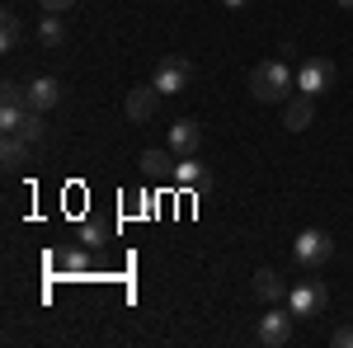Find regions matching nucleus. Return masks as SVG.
Instances as JSON below:
<instances>
[{"label": "nucleus", "mask_w": 353, "mask_h": 348, "mask_svg": "<svg viewBox=\"0 0 353 348\" xmlns=\"http://www.w3.org/2000/svg\"><path fill=\"white\" fill-rule=\"evenodd\" d=\"M250 94L259 104H288L292 99V66L283 57H269L250 71Z\"/></svg>", "instance_id": "nucleus-1"}, {"label": "nucleus", "mask_w": 353, "mask_h": 348, "mask_svg": "<svg viewBox=\"0 0 353 348\" xmlns=\"http://www.w3.org/2000/svg\"><path fill=\"white\" fill-rule=\"evenodd\" d=\"M28 113H33V108H28V85L5 81L0 85V132H19Z\"/></svg>", "instance_id": "nucleus-2"}, {"label": "nucleus", "mask_w": 353, "mask_h": 348, "mask_svg": "<svg viewBox=\"0 0 353 348\" xmlns=\"http://www.w3.org/2000/svg\"><path fill=\"white\" fill-rule=\"evenodd\" d=\"M330 254H334V240H330L321 226H306L297 240H292V259H297L301 268H321V264H330Z\"/></svg>", "instance_id": "nucleus-3"}, {"label": "nucleus", "mask_w": 353, "mask_h": 348, "mask_svg": "<svg viewBox=\"0 0 353 348\" xmlns=\"http://www.w3.org/2000/svg\"><path fill=\"white\" fill-rule=\"evenodd\" d=\"M292 320H297V316H292L288 306H269V311L259 316V325H254V339L264 348H283L292 339Z\"/></svg>", "instance_id": "nucleus-4"}, {"label": "nucleus", "mask_w": 353, "mask_h": 348, "mask_svg": "<svg viewBox=\"0 0 353 348\" xmlns=\"http://www.w3.org/2000/svg\"><path fill=\"white\" fill-rule=\"evenodd\" d=\"M330 85H334V61H330V57H306V61L297 66V90L301 94L321 99Z\"/></svg>", "instance_id": "nucleus-5"}, {"label": "nucleus", "mask_w": 353, "mask_h": 348, "mask_svg": "<svg viewBox=\"0 0 353 348\" xmlns=\"http://www.w3.org/2000/svg\"><path fill=\"white\" fill-rule=\"evenodd\" d=\"M288 311H292L297 320H316V316L325 311V287H321V283H297V287H288Z\"/></svg>", "instance_id": "nucleus-6"}, {"label": "nucleus", "mask_w": 353, "mask_h": 348, "mask_svg": "<svg viewBox=\"0 0 353 348\" xmlns=\"http://www.w3.org/2000/svg\"><path fill=\"white\" fill-rule=\"evenodd\" d=\"M189 81H193V66L184 57H161V66H156V76H151V85H156L161 94H179V90H189Z\"/></svg>", "instance_id": "nucleus-7"}, {"label": "nucleus", "mask_w": 353, "mask_h": 348, "mask_svg": "<svg viewBox=\"0 0 353 348\" xmlns=\"http://www.w3.org/2000/svg\"><path fill=\"white\" fill-rule=\"evenodd\" d=\"M198 146H203V127L193 118H174L170 123V151L174 156H198Z\"/></svg>", "instance_id": "nucleus-8"}, {"label": "nucleus", "mask_w": 353, "mask_h": 348, "mask_svg": "<svg viewBox=\"0 0 353 348\" xmlns=\"http://www.w3.org/2000/svg\"><path fill=\"white\" fill-rule=\"evenodd\" d=\"M61 104V81L57 76H33L28 81V108H38V113H48V108Z\"/></svg>", "instance_id": "nucleus-9"}, {"label": "nucleus", "mask_w": 353, "mask_h": 348, "mask_svg": "<svg viewBox=\"0 0 353 348\" xmlns=\"http://www.w3.org/2000/svg\"><path fill=\"white\" fill-rule=\"evenodd\" d=\"M311 118H316V104H311V94H301V90H297V99L283 104V127L301 132V127H311Z\"/></svg>", "instance_id": "nucleus-10"}, {"label": "nucleus", "mask_w": 353, "mask_h": 348, "mask_svg": "<svg viewBox=\"0 0 353 348\" xmlns=\"http://www.w3.org/2000/svg\"><path fill=\"white\" fill-rule=\"evenodd\" d=\"M156 99H161L156 85H137L132 94H128V118H132V123H146V118L156 113Z\"/></svg>", "instance_id": "nucleus-11"}, {"label": "nucleus", "mask_w": 353, "mask_h": 348, "mask_svg": "<svg viewBox=\"0 0 353 348\" xmlns=\"http://www.w3.org/2000/svg\"><path fill=\"white\" fill-rule=\"evenodd\" d=\"M174 184L179 188H203L208 184V165L198 161V156H179V161H174Z\"/></svg>", "instance_id": "nucleus-12"}, {"label": "nucleus", "mask_w": 353, "mask_h": 348, "mask_svg": "<svg viewBox=\"0 0 353 348\" xmlns=\"http://www.w3.org/2000/svg\"><path fill=\"white\" fill-rule=\"evenodd\" d=\"M0 161H5V174H19L28 165V141L14 132H5V146H0Z\"/></svg>", "instance_id": "nucleus-13"}, {"label": "nucleus", "mask_w": 353, "mask_h": 348, "mask_svg": "<svg viewBox=\"0 0 353 348\" xmlns=\"http://www.w3.org/2000/svg\"><path fill=\"white\" fill-rule=\"evenodd\" d=\"M254 296L273 306V301H288V287H283V278H278L273 268H259V273H254Z\"/></svg>", "instance_id": "nucleus-14"}, {"label": "nucleus", "mask_w": 353, "mask_h": 348, "mask_svg": "<svg viewBox=\"0 0 353 348\" xmlns=\"http://www.w3.org/2000/svg\"><path fill=\"white\" fill-rule=\"evenodd\" d=\"M174 151H141V174L146 179H174Z\"/></svg>", "instance_id": "nucleus-15"}, {"label": "nucleus", "mask_w": 353, "mask_h": 348, "mask_svg": "<svg viewBox=\"0 0 353 348\" xmlns=\"http://www.w3.org/2000/svg\"><path fill=\"white\" fill-rule=\"evenodd\" d=\"M104 240H113V226L104 221V216H90L81 226V245H90V249H99Z\"/></svg>", "instance_id": "nucleus-16"}, {"label": "nucleus", "mask_w": 353, "mask_h": 348, "mask_svg": "<svg viewBox=\"0 0 353 348\" xmlns=\"http://www.w3.org/2000/svg\"><path fill=\"white\" fill-rule=\"evenodd\" d=\"M57 264L66 268V273H90V245H71V249H61Z\"/></svg>", "instance_id": "nucleus-17"}, {"label": "nucleus", "mask_w": 353, "mask_h": 348, "mask_svg": "<svg viewBox=\"0 0 353 348\" xmlns=\"http://www.w3.org/2000/svg\"><path fill=\"white\" fill-rule=\"evenodd\" d=\"M61 38H66L61 14H43V24H38V43H43V48H61Z\"/></svg>", "instance_id": "nucleus-18"}, {"label": "nucleus", "mask_w": 353, "mask_h": 348, "mask_svg": "<svg viewBox=\"0 0 353 348\" xmlns=\"http://www.w3.org/2000/svg\"><path fill=\"white\" fill-rule=\"evenodd\" d=\"M0 48H5V52L19 48V14H10V10H5V19H0Z\"/></svg>", "instance_id": "nucleus-19"}, {"label": "nucleus", "mask_w": 353, "mask_h": 348, "mask_svg": "<svg viewBox=\"0 0 353 348\" xmlns=\"http://www.w3.org/2000/svg\"><path fill=\"white\" fill-rule=\"evenodd\" d=\"M14 136H24L28 146H33V141H38V136H43V113H38V108H33V113H28L24 118V127H19V132Z\"/></svg>", "instance_id": "nucleus-20"}, {"label": "nucleus", "mask_w": 353, "mask_h": 348, "mask_svg": "<svg viewBox=\"0 0 353 348\" xmlns=\"http://www.w3.org/2000/svg\"><path fill=\"white\" fill-rule=\"evenodd\" d=\"M330 344L334 348H353V325H339V329L330 334Z\"/></svg>", "instance_id": "nucleus-21"}, {"label": "nucleus", "mask_w": 353, "mask_h": 348, "mask_svg": "<svg viewBox=\"0 0 353 348\" xmlns=\"http://www.w3.org/2000/svg\"><path fill=\"white\" fill-rule=\"evenodd\" d=\"M38 5H43V10H48V14H66V10H71V5H76V0H38Z\"/></svg>", "instance_id": "nucleus-22"}, {"label": "nucleus", "mask_w": 353, "mask_h": 348, "mask_svg": "<svg viewBox=\"0 0 353 348\" xmlns=\"http://www.w3.org/2000/svg\"><path fill=\"white\" fill-rule=\"evenodd\" d=\"M221 5H226V10H245L250 0H221Z\"/></svg>", "instance_id": "nucleus-23"}, {"label": "nucleus", "mask_w": 353, "mask_h": 348, "mask_svg": "<svg viewBox=\"0 0 353 348\" xmlns=\"http://www.w3.org/2000/svg\"><path fill=\"white\" fill-rule=\"evenodd\" d=\"M339 5H344V10H353V0H339Z\"/></svg>", "instance_id": "nucleus-24"}]
</instances>
